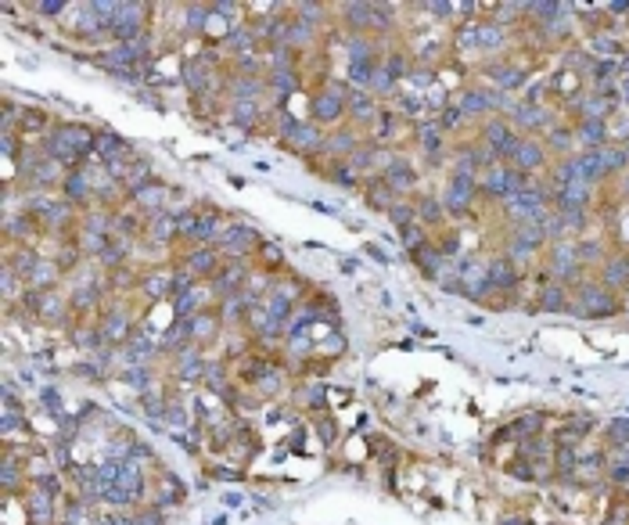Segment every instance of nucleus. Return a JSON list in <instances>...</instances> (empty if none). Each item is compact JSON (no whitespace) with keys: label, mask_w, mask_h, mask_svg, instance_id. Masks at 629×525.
<instances>
[{"label":"nucleus","mask_w":629,"mask_h":525,"mask_svg":"<svg viewBox=\"0 0 629 525\" xmlns=\"http://www.w3.org/2000/svg\"><path fill=\"white\" fill-rule=\"evenodd\" d=\"M547 162V144L543 141H536V137H521V144H518V155H514V169L518 173H525V177H533V173L540 169Z\"/></svg>","instance_id":"nucleus-4"},{"label":"nucleus","mask_w":629,"mask_h":525,"mask_svg":"<svg viewBox=\"0 0 629 525\" xmlns=\"http://www.w3.org/2000/svg\"><path fill=\"white\" fill-rule=\"evenodd\" d=\"M47 148H50V152H47L50 159L75 162L80 155H87V152H90V134H87L83 127H58L55 134H50Z\"/></svg>","instance_id":"nucleus-1"},{"label":"nucleus","mask_w":629,"mask_h":525,"mask_svg":"<svg viewBox=\"0 0 629 525\" xmlns=\"http://www.w3.org/2000/svg\"><path fill=\"white\" fill-rule=\"evenodd\" d=\"M385 184L392 187V191H410L414 187V169L407 166V162H389V169H385Z\"/></svg>","instance_id":"nucleus-8"},{"label":"nucleus","mask_w":629,"mask_h":525,"mask_svg":"<svg viewBox=\"0 0 629 525\" xmlns=\"http://www.w3.org/2000/svg\"><path fill=\"white\" fill-rule=\"evenodd\" d=\"M475 194H478V180L471 177V173H453L442 206H446L449 213H464V209L475 202Z\"/></svg>","instance_id":"nucleus-3"},{"label":"nucleus","mask_w":629,"mask_h":525,"mask_svg":"<svg viewBox=\"0 0 629 525\" xmlns=\"http://www.w3.org/2000/svg\"><path fill=\"white\" fill-rule=\"evenodd\" d=\"M496 108V94H486V90H464L461 94V112L464 115H486Z\"/></svg>","instance_id":"nucleus-6"},{"label":"nucleus","mask_w":629,"mask_h":525,"mask_svg":"<svg viewBox=\"0 0 629 525\" xmlns=\"http://www.w3.org/2000/svg\"><path fill=\"white\" fill-rule=\"evenodd\" d=\"M442 209H446V206L439 202V198H421L417 216H421L424 223H439V220H442Z\"/></svg>","instance_id":"nucleus-13"},{"label":"nucleus","mask_w":629,"mask_h":525,"mask_svg":"<svg viewBox=\"0 0 629 525\" xmlns=\"http://www.w3.org/2000/svg\"><path fill=\"white\" fill-rule=\"evenodd\" d=\"M626 281H629V259L626 256H619V259H612L608 266H604V285L608 288H619Z\"/></svg>","instance_id":"nucleus-10"},{"label":"nucleus","mask_w":629,"mask_h":525,"mask_svg":"<svg viewBox=\"0 0 629 525\" xmlns=\"http://www.w3.org/2000/svg\"><path fill=\"white\" fill-rule=\"evenodd\" d=\"M579 299H583V303H586L583 310H586L590 317H597V313H615V299H612V288H597V285H590V288H586L583 295H579Z\"/></svg>","instance_id":"nucleus-5"},{"label":"nucleus","mask_w":629,"mask_h":525,"mask_svg":"<svg viewBox=\"0 0 629 525\" xmlns=\"http://www.w3.org/2000/svg\"><path fill=\"white\" fill-rule=\"evenodd\" d=\"M612 475H615V479H619V482H629V457H626V461H619Z\"/></svg>","instance_id":"nucleus-16"},{"label":"nucleus","mask_w":629,"mask_h":525,"mask_svg":"<svg viewBox=\"0 0 629 525\" xmlns=\"http://www.w3.org/2000/svg\"><path fill=\"white\" fill-rule=\"evenodd\" d=\"M489 281H493V285H500V288H511V285L518 281L514 263H511V259H496V263L489 266Z\"/></svg>","instance_id":"nucleus-9"},{"label":"nucleus","mask_w":629,"mask_h":525,"mask_svg":"<svg viewBox=\"0 0 629 525\" xmlns=\"http://www.w3.org/2000/svg\"><path fill=\"white\" fill-rule=\"evenodd\" d=\"M572 130L586 148H604V137H608V127H604L600 119H579Z\"/></svg>","instance_id":"nucleus-7"},{"label":"nucleus","mask_w":629,"mask_h":525,"mask_svg":"<svg viewBox=\"0 0 629 525\" xmlns=\"http://www.w3.org/2000/svg\"><path fill=\"white\" fill-rule=\"evenodd\" d=\"M389 216H392V223H399V227H410V220H414V206L396 202V206L389 209Z\"/></svg>","instance_id":"nucleus-15"},{"label":"nucleus","mask_w":629,"mask_h":525,"mask_svg":"<svg viewBox=\"0 0 629 525\" xmlns=\"http://www.w3.org/2000/svg\"><path fill=\"white\" fill-rule=\"evenodd\" d=\"M97 144H101V155L108 159V166H112V159H119V155H126V144L119 141V137H97Z\"/></svg>","instance_id":"nucleus-14"},{"label":"nucleus","mask_w":629,"mask_h":525,"mask_svg":"<svg viewBox=\"0 0 629 525\" xmlns=\"http://www.w3.org/2000/svg\"><path fill=\"white\" fill-rule=\"evenodd\" d=\"M349 97L352 94H345V87H324V90H317L313 94V101H310V108H313V119L317 122H324V127H335V122L342 119V112L349 108Z\"/></svg>","instance_id":"nucleus-2"},{"label":"nucleus","mask_w":629,"mask_h":525,"mask_svg":"<svg viewBox=\"0 0 629 525\" xmlns=\"http://www.w3.org/2000/svg\"><path fill=\"white\" fill-rule=\"evenodd\" d=\"M540 306L543 310H565L568 303H565V285L561 281H550L543 292H540Z\"/></svg>","instance_id":"nucleus-11"},{"label":"nucleus","mask_w":629,"mask_h":525,"mask_svg":"<svg viewBox=\"0 0 629 525\" xmlns=\"http://www.w3.org/2000/svg\"><path fill=\"white\" fill-rule=\"evenodd\" d=\"M349 112L356 115L360 122H367L370 115H374V97H370V90H356L349 97Z\"/></svg>","instance_id":"nucleus-12"},{"label":"nucleus","mask_w":629,"mask_h":525,"mask_svg":"<svg viewBox=\"0 0 629 525\" xmlns=\"http://www.w3.org/2000/svg\"><path fill=\"white\" fill-rule=\"evenodd\" d=\"M62 8H65L62 0H47V4H40V11H43V15H58Z\"/></svg>","instance_id":"nucleus-17"}]
</instances>
